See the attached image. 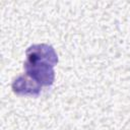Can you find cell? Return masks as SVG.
<instances>
[{"label": "cell", "mask_w": 130, "mask_h": 130, "mask_svg": "<svg viewBox=\"0 0 130 130\" xmlns=\"http://www.w3.org/2000/svg\"><path fill=\"white\" fill-rule=\"evenodd\" d=\"M25 74L44 86H51L55 80L54 65L42 60L26 59L23 63Z\"/></svg>", "instance_id": "obj_1"}, {"label": "cell", "mask_w": 130, "mask_h": 130, "mask_svg": "<svg viewBox=\"0 0 130 130\" xmlns=\"http://www.w3.org/2000/svg\"><path fill=\"white\" fill-rule=\"evenodd\" d=\"M42 85L38 83L35 79H32L27 74L23 73L18 75L12 81L11 88L14 93L20 95H32L38 96L42 91Z\"/></svg>", "instance_id": "obj_2"}, {"label": "cell", "mask_w": 130, "mask_h": 130, "mask_svg": "<svg viewBox=\"0 0 130 130\" xmlns=\"http://www.w3.org/2000/svg\"><path fill=\"white\" fill-rule=\"evenodd\" d=\"M26 59L47 61L54 66L58 63V55L55 49L49 44H34L25 51Z\"/></svg>", "instance_id": "obj_3"}]
</instances>
